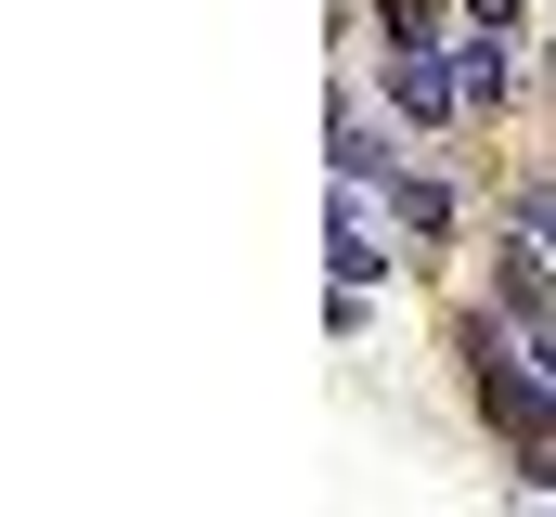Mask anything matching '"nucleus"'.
Returning <instances> with one entry per match:
<instances>
[{"label":"nucleus","instance_id":"obj_1","mask_svg":"<svg viewBox=\"0 0 556 517\" xmlns=\"http://www.w3.org/2000/svg\"><path fill=\"white\" fill-rule=\"evenodd\" d=\"M466 388H479V414H492L518 453H544V440H556V363H544V350H518V324L466 311Z\"/></svg>","mask_w":556,"mask_h":517},{"label":"nucleus","instance_id":"obj_2","mask_svg":"<svg viewBox=\"0 0 556 517\" xmlns=\"http://www.w3.org/2000/svg\"><path fill=\"white\" fill-rule=\"evenodd\" d=\"M389 104H402V117H415V129L466 117V78L440 65V39H427V52H389Z\"/></svg>","mask_w":556,"mask_h":517},{"label":"nucleus","instance_id":"obj_3","mask_svg":"<svg viewBox=\"0 0 556 517\" xmlns=\"http://www.w3.org/2000/svg\"><path fill=\"white\" fill-rule=\"evenodd\" d=\"M324 258H337V285H376V272H389V247H376V207H363V181L337 194V220H324Z\"/></svg>","mask_w":556,"mask_h":517},{"label":"nucleus","instance_id":"obj_4","mask_svg":"<svg viewBox=\"0 0 556 517\" xmlns=\"http://www.w3.org/2000/svg\"><path fill=\"white\" fill-rule=\"evenodd\" d=\"M389 168H402V155L376 142V117H363V104H337V181H363V194H376Z\"/></svg>","mask_w":556,"mask_h":517},{"label":"nucleus","instance_id":"obj_5","mask_svg":"<svg viewBox=\"0 0 556 517\" xmlns=\"http://www.w3.org/2000/svg\"><path fill=\"white\" fill-rule=\"evenodd\" d=\"M453 78H466V117H492V104H505V26H479V39L453 52Z\"/></svg>","mask_w":556,"mask_h":517},{"label":"nucleus","instance_id":"obj_6","mask_svg":"<svg viewBox=\"0 0 556 517\" xmlns=\"http://www.w3.org/2000/svg\"><path fill=\"white\" fill-rule=\"evenodd\" d=\"M376 194H389V207H402V220H415V234H440V220H453V194H440V181H415V168H389V181H376Z\"/></svg>","mask_w":556,"mask_h":517},{"label":"nucleus","instance_id":"obj_7","mask_svg":"<svg viewBox=\"0 0 556 517\" xmlns=\"http://www.w3.org/2000/svg\"><path fill=\"white\" fill-rule=\"evenodd\" d=\"M376 39H389V52H427V39H440V0H376Z\"/></svg>","mask_w":556,"mask_h":517},{"label":"nucleus","instance_id":"obj_8","mask_svg":"<svg viewBox=\"0 0 556 517\" xmlns=\"http://www.w3.org/2000/svg\"><path fill=\"white\" fill-rule=\"evenodd\" d=\"M518 234H531V247L556 258V181H531V194H518Z\"/></svg>","mask_w":556,"mask_h":517},{"label":"nucleus","instance_id":"obj_9","mask_svg":"<svg viewBox=\"0 0 556 517\" xmlns=\"http://www.w3.org/2000/svg\"><path fill=\"white\" fill-rule=\"evenodd\" d=\"M453 13H466V26H518V0H453Z\"/></svg>","mask_w":556,"mask_h":517}]
</instances>
